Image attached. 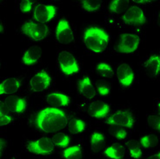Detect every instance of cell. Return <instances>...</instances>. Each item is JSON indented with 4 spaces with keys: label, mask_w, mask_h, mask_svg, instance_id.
I'll return each mask as SVG.
<instances>
[{
    "label": "cell",
    "mask_w": 160,
    "mask_h": 159,
    "mask_svg": "<svg viewBox=\"0 0 160 159\" xmlns=\"http://www.w3.org/2000/svg\"><path fill=\"white\" fill-rule=\"evenodd\" d=\"M58 64L61 72L64 75L70 76L79 72V64L77 58L71 52L63 51L58 54Z\"/></svg>",
    "instance_id": "6"
},
{
    "label": "cell",
    "mask_w": 160,
    "mask_h": 159,
    "mask_svg": "<svg viewBox=\"0 0 160 159\" xmlns=\"http://www.w3.org/2000/svg\"><path fill=\"white\" fill-rule=\"evenodd\" d=\"M54 147L55 145L52 143V138H49L47 137L30 141L26 145V149L29 152L40 156L52 154L54 151Z\"/></svg>",
    "instance_id": "5"
},
{
    "label": "cell",
    "mask_w": 160,
    "mask_h": 159,
    "mask_svg": "<svg viewBox=\"0 0 160 159\" xmlns=\"http://www.w3.org/2000/svg\"><path fill=\"white\" fill-rule=\"evenodd\" d=\"M110 112V106L103 101L92 102L87 107V113L94 118H104Z\"/></svg>",
    "instance_id": "14"
},
{
    "label": "cell",
    "mask_w": 160,
    "mask_h": 159,
    "mask_svg": "<svg viewBox=\"0 0 160 159\" xmlns=\"http://www.w3.org/2000/svg\"><path fill=\"white\" fill-rule=\"evenodd\" d=\"M63 157L64 159H82L83 152L80 145H74L67 147L63 151Z\"/></svg>",
    "instance_id": "23"
},
{
    "label": "cell",
    "mask_w": 160,
    "mask_h": 159,
    "mask_svg": "<svg viewBox=\"0 0 160 159\" xmlns=\"http://www.w3.org/2000/svg\"><path fill=\"white\" fill-rule=\"evenodd\" d=\"M134 117L129 111H118L106 120V123L110 126H118L129 129L134 126Z\"/></svg>",
    "instance_id": "7"
},
{
    "label": "cell",
    "mask_w": 160,
    "mask_h": 159,
    "mask_svg": "<svg viewBox=\"0 0 160 159\" xmlns=\"http://www.w3.org/2000/svg\"><path fill=\"white\" fill-rule=\"evenodd\" d=\"M134 2H135V3H137V4H149V3H151V1H145V0H144V1L135 0Z\"/></svg>",
    "instance_id": "37"
},
{
    "label": "cell",
    "mask_w": 160,
    "mask_h": 159,
    "mask_svg": "<svg viewBox=\"0 0 160 159\" xmlns=\"http://www.w3.org/2000/svg\"><path fill=\"white\" fill-rule=\"evenodd\" d=\"M97 91L100 96H107L111 92L110 84L104 80H99L96 83Z\"/></svg>",
    "instance_id": "31"
},
{
    "label": "cell",
    "mask_w": 160,
    "mask_h": 159,
    "mask_svg": "<svg viewBox=\"0 0 160 159\" xmlns=\"http://www.w3.org/2000/svg\"><path fill=\"white\" fill-rule=\"evenodd\" d=\"M4 32V24L2 23V20L0 19V34Z\"/></svg>",
    "instance_id": "39"
},
{
    "label": "cell",
    "mask_w": 160,
    "mask_h": 159,
    "mask_svg": "<svg viewBox=\"0 0 160 159\" xmlns=\"http://www.w3.org/2000/svg\"><path fill=\"white\" fill-rule=\"evenodd\" d=\"M81 5L86 12H95L99 10L102 2L100 0H84L81 1Z\"/></svg>",
    "instance_id": "29"
},
{
    "label": "cell",
    "mask_w": 160,
    "mask_h": 159,
    "mask_svg": "<svg viewBox=\"0 0 160 159\" xmlns=\"http://www.w3.org/2000/svg\"><path fill=\"white\" fill-rule=\"evenodd\" d=\"M21 82L17 77H9L0 83V95H12L19 90Z\"/></svg>",
    "instance_id": "17"
},
{
    "label": "cell",
    "mask_w": 160,
    "mask_h": 159,
    "mask_svg": "<svg viewBox=\"0 0 160 159\" xmlns=\"http://www.w3.org/2000/svg\"><path fill=\"white\" fill-rule=\"evenodd\" d=\"M58 42L62 44H69L74 39V34L69 22L66 19H60L55 32Z\"/></svg>",
    "instance_id": "11"
},
{
    "label": "cell",
    "mask_w": 160,
    "mask_h": 159,
    "mask_svg": "<svg viewBox=\"0 0 160 159\" xmlns=\"http://www.w3.org/2000/svg\"><path fill=\"white\" fill-rule=\"evenodd\" d=\"M97 73L104 77V78H111L114 76V71L112 68V66L108 64L105 63H100L97 65L96 67Z\"/></svg>",
    "instance_id": "28"
},
{
    "label": "cell",
    "mask_w": 160,
    "mask_h": 159,
    "mask_svg": "<svg viewBox=\"0 0 160 159\" xmlns=\"http://www.w3.org/2000/svg\"><path fill=\"white\" fill-rule=\"evenodd\" d=\"M78 89L80 95L86 99H92L96 96V90L88 77H84L78 81Z\"/></svg>",
    "instance_id": "15"
},
{
    "label": "cell",
    "mask_w": 160,
    "mask_h": 159,
    "mask_svg": "<svg viewBox=\"0 0 160 159\" xmlns=\"http://www.w3.org/2000/svg\"><path fill=\"white\" fill-rule=\"evenodd\" d=\"M144 69L148 75L151 77H157L159 74L160 71V58L158 55H152L146 60L144 64Z\"/></svg>",
    "instance_id": "19"
},
{
    "label": "cell",
    "mask_w": 160,
    "mask_h": 159,
    "mask_svg": "<svg viewBox=\"0 0 160 159\" xmlns=\"http://www.w3.org/2000/svg\"><path fill=\"white\" fill-rule=\"evenodd\" d=\"M122 20L125 24L132 26H141L146 23L144 11L137 5L129 7L122 16Z\"/></svg>",
    "instance_id": "9"
},
{
    "label": "cell",
    "mask_w": 160,
    "mask_h": 159,
    "mask_svg": "<svg viewBox=\"0 0 160 159\" xmlns=\"http://www.w3.org/2000/svg\"><path fill=\"white\" fill-rule=\"evenodd\" d=\"M67 126H68L69 132L73 135L82 133L85 130V123L83 120L77 117H72L71 119L68 120Z\"/></svg>",
    "instance_id": "22"
},
{
    "label": "cell",
    "mask_w": 160,
    "mask_h": 159,
    "mask_svg": "<svg viewBox=\"0 0 160 159\" xmlns=\"http://www.w3.org/2000/svg\"><path fill=\"white\" fill-rule=\"evenodd\" d=\"M0 67H1V62H0Z\"/></svg>",
    "instance_id": "40"
},
{
    "label": "cell",
    "mask_w": 160,
    "mask_h": 159,
    "mask_svg": "<svg viewBox=\"0 0 160 159\" xmlns=\"http://www.w3.org/2000/svg\"><path fill=\"white\" fill-rule=\"evenodd\" d=\"M90 143H91V148L93 152L95 153L99 152L105 145V137L104 134L98 131L93 132L91 136Z\"/></svg>",
    "instance_id": "21"
},
{
    "label": "cell",
    "mask_w": 160,
    "mask_h": 159,
    "mask_svg": "<svg viewBox=\"0 0 160 159\" xmlns=\"http://www.w3.org/2000/svg\"><path fill=\"white\" fill-rule=\"evenodd\" d=\"M21 31L25 36L36 42L44 40L50 33V29L46 24H39L35 21H26L21 26Z\"/></svg>",
    "instance_id": "3"
},
{
    "label": "cell",
    "mask_w": 160,
    "mask_h": 159,
    "mask_svg": "<svg viewBox=\"0 0 160 159\" xmlns=\"http://www.w3.org/2000/svg\"><path fill=\"white\" fill-rule=\"evenodd\" d=\"M145 159H160V153L159 152H157V153L150 156V157H148L147 158Z\"/></svg>",
    "instance_id": "36"
},
{
    "label": "cell",
    "mask_w": 160,
    "mask_h": 159,
    "mask_svg": "<svg viewBox=\"0 0 160 159\" xmlns=\"http://www.w3.org/2000/svg\"><path fill=\"white\" fill-rule=\"evenodd\" d=\"M57 14V8L51 4H39L33 10V18L37 23L46 24L54 18Z\"/></svg>",
    "instance_id": "8"
},
{
    "label": "cell",
    "mask_w": 160,
    "mask_h": 159,
    "mask_svg": "<svg viewBox=\"0 0 160 159\" xmlns=\"http://www.w3.org/2000/svg\"><path fill=\"white\" fill-rule=\"evenodd\" d=\"M117 77L120 84L124 88L130 87L134 82V72L132 67L127 64H120L116 71Z\"/></svg>",
    "instance_id": "13"
},
{
    "label": "cell",
    "mask_w": 160,
    "mask_h": 159,
    "mask_svg": "<svg viewBox=\"0 0 160 159\" xmlns=\"http://www.w3.org/2000/svg\"><path fill=\"white\" fill-rule=\"evenodd\" d=\"M42 49L38 45H33L24 52L22 61L25 65H32L38 63L42 57Z\"/></svg>",
    "instance_id": "18"
},
{
    "label": "cell",
    "mask_w": 160,
    "mask_h": 159,
    "mask_svg": "<svg viewBox=\"0 0 160 159\" xmlns=\"http://www.w3.org/2000/svg\"><path fill=\"white\" fill-rule=\"evenodd\" d=\"M46 102L49 105L53 108L66 107L70 104L71 98L68 96L60 93V92H52L46 97Z\"/></svg>",
    "instance_id": "16"
},
{
    "label": "cell",
    "mask_w": 160,
    "mask_h": 159,
    "mask_svg": "<svg viewBox=\"0 0 160 159\" xmlns=\"http://www.w3.org/2000/svg\"><path fill=\"white\" fill-rule=\"evenodd\" d=\"M0 114H6V111L4 109V102L0 101Z\"/></svg>",
    "instance_id": "35"
},
{
    "label": "cell",
    "mask_w": 160,
    "mask_h": 159,
    "mask_svg": "<svg viewBox=\"0 0 160 159\" xmlns=\"http://www.w3.org/2000/svg\"><path fill=\"white\" fill-rule=\"evenodd\" d=\"M52 143L57 147L59 148H67L71 143V138L68 135L65 133H56L52 137Z\"/></svg>",
    "instance_id": "26"
},
{
    "label": "cell",
    "mask_w": 160,
    "mask_h": 159,
    "mask_svg": "<svg viewBox=\"0 0 160 159\" xmlns=\"http://www.w3.org/2000/svg\"><path fill=\"white\" fill-rule=\"evenodd\" d=\"M12 117L7 114H0V126H4L12 123Z\"/></svg>",
    "instance_id": "34"
},
{
    "label": "cell",
    "mask_w": 160,
    "mask_h": 159,
    "mask_svg": "<svg viewBox=\"0 0 160 159\" xmlns=\"http://www.w3.org/2000/svg\"><path fill=\"white\" fill-rule=\"evenodd\" d=\"M140 44L139 37L132 33H124L115 44V51L121 54H130L136 52Z\"/></svg>",
    "instance_id": "4"
},
{
    "label": "cell",
    "mask_w": 160,
    "mask_h": 159,
    "mask_svg": "<svg viewBox=\"0 0 160 159\" xmlns=\"http://www.w3.org/2000/svg\"><path fill=\"white\" fill-rule=\"evenodd\" d=\"M4 109L6 112L22 113L26 110V100L18 96H9L4 102Z\"/></svg>",
    "instance_id": "12"
},
{
    "label": "cell",
    "mask_w": 160,
    "mask_h": 159,
    "mask_svg": "<svg viewBox=\"0 0 160 159\" xmlns=\"http://www.w3.org/2000/svg\"><path fill=\"white\" fill-rule=\"evenodd\" d=\"M109 133L118 140H124L127 137V131L118 126H110Z\"/></svg>",
    "instance_id": "30"
},
{
    "label": "cell",
    "mask_w": 160,
    "mask_h": 159,
    "mask_svg": "<svg viewBox=\"0 0 160 159\" xmlns=\"http://www.w3.org/2000/svg\"><path fill=\"white\" fill-rule=\"evenodd\" d=\"M52 83V77L46 71H40L32 77L30 81V86L33 92L39 93L48 89Z\"/></svg>",
    "instance_id": "10"
},
{
    "label": "cell",
    "mask_w": 160,
    "mask_h": 159,
    "mask_svg": "<svg viewBox=\"0 0 160 159\" xmlns=\"http://www.w3.org/2000/svg\"><path fill=\"white\" fill-rule=\"evenodd\" d=\"M127 148H128L130 156L132 158L139 159L143 155V151L141 149V145L138 141L137 140H131L127 143Z\"/></svg>",
    "instance_id": "25"
},
{
    "label": "cell",
    "mask_w": 160,
    "mask_h": 159,
    "mask_svg": "<svg viewBox=\"0 0 160 159\" xmlns=\"http://www.w3.org/2000/svg\"><path fill=\"white\" fill-rule=\"evenodd\" d=\"M68 118L65 112L58 108L47 107L36 116L37 128L44 133H55L66 127Z\"/></svg>",
    "instance_id": "1"
},
{
    "label": "cell",
    "mask_w": 160,
    "mask_h": 159,
    "mask_svg": "<svg viewBox=\"0 0 160 159\" xmlns=\"http://www.w3.org/2000/svg\"><path fill=\"white\" fill-rule=\"evenodd\" d=\"M33 2L31 0H24L20 3V11L23 13H28L32 10Z\"/></svg>",
    "instance_id": "33"
},
{
    "label": "cell",
    "mask_w": 160,
    "mask_h": 159,
    "mask_svg": "<svg viewBox=\"0 0 160 159\" xmlns=\"http://www.w3.org/2000/svg\"><path fill=\"white\" fill-rule=\"evenodd\" d=\"M4 147V140L0 139V157H1V154H2V151H3Z\"/></svg>",
    "instance_id": "38"
},
{
    "label": "cell",
    "mask_w": 160,
    "mask_h": 159,
    "mask_svg": "<svg viewBox=\"0 0 160 159\" xmlns=\"http://www.w3.org/2000/svg\"><path fill=\"white\" fill-rule=\"evenodd\" d=\"M128 0H114L109 4V11L112 13L120 14L127 11L129 8Z\"/></svg>",
    "instance_id": "24"
},
{
    "label": "cell",
    "mask_w": 160,
    "mask_h": 159,
    "mask_svg": "<svg viewBox=\"0 0 160 159\" xmlns=\"http://www.w3.org/2000/svg\"><path fill=\"white\" fill-rule=\"evenodd\" d=\"M148 124L157 131H160V118L158 115H151L148 117Z\"/></svg>",
    "instance_id": "32"
},
{
    "label": "cell",
    "mask_w": 160,
    "mask_h": 159,
    "mask_svg": "<svg viewBox=\"0 0 160 159\" xmlns=\"http://www.w3.org/2000/svg\"><path fill=\"white\" fill-rule=\"evenodd\" d=\"M104 153L107 157L111 159H123L125 155V150L122 144L115 143L106 148Z\"/></svg>",
    "instance_id": "20"
},
{
    "label": "cell",
    "mask_w": 160,
    "mask_h": 159,
    "mask_svg": "<svg viewBox=\"0 0 160 159\" xmlns=\"http://www.w3.org/2000/svg\"><path fill=\"white\" fill-rule=\"evenodd\" d=\"M83 41L90 51L95 53H102L108 46L109 35L104 29L92 26L84 31Z\"/></svg>",
    "instance_id": "2"
},
{
    "label": "cell",
    "mask_w": 160,
    "mask_h": 159,
    "mask_svg": "<svg viewBox=\"0 0 160 159\" xmlns=\"http://www.w3.org/2000/svg\"><path fill=\"white\" fill-rule=\"evenodd\" d=\"M140 145L144 149H152L158 143V137L155 134H148L140 138Z\"/></svg>",
    "instance_id": "27"
}]
</instances>
